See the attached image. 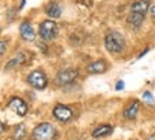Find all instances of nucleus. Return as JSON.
Masks as SVG:
<instances>
[{"label": "nucleus", "instance_id": "21", "mask_svg": "<svg viewBox=\"0 0 155 140\" xmlns=\"http://www.w3.org/2000/svg\"><path fill=\"white\" fill-rule=\"evenodd\" d=\"M3 130H5V124H3L2 122H0V135L3 133Z\"/></svg>", "mask_w": 155, "mask_h": 140}, {"label": "nucleus", "instance_id": "17", "mask_svg": "<svg viewBox=\"0 0 155 140\" xmlns=\"http://www.w3.org/2000/svg\"><path fill=\"white\" fill-rule=\"evenodd\" d=\"M142 99H144L148 104H155V99H154V96L151 95L150 92H145L144 95H142Z\"/></svg>", "mask_w": 155, "mask_h": 140}, {"label": "nucleus", "instance_id": "8", "mask_svg": "<svg viewBox=\"0 0 155 140\" xmlns=\"http://www.w3.org/2000/svg\"><path fill=\"white\" fill-rule=\"evenodd\" d=\"M19 32H20V37H22L25 42H33L35 37H36V33H35L33 27H32V24H30L28 20H23L22 22Z\"/></svg>", "mask_w": 155, "mask_h": 140}, {"label": "nucleus", "instance_id": "1", "mask_svg": "<svg viewBox=\"0 0 155 140\" xmlns=\"http://www.w3.org/2000/svg\"><path fill=\"white\" fill-rule=\"evenodd\" d=\"M104 43H105L106 50L109 53L118 54V53L124 51L125 46H127V40L124 37V34L119 32H109L104 39Z\"/></svg>", "mask_w": 155, "mask_h": 140}, {"label": "nucleus", "instance_id": "18", "mask_svg": "<svg viewBox=\"0 0 155 140\" xmlns=\"http://www.w3.org/2000/svg\"><path fill=\"white\" fill-rule=\"evenodd\" d=\"M6 47H7V42H6V40H0V57L5 54Z\"/></svg>", "mask_w": 155, "mask_h": 140}, {"label": "nucleus", "instance_id": "3", "mask_svg": "<svg viewBox=\"0 0 155 140\" xmlns=\"http://www.w3.org/2000/svg\"><path fill=\"white\" fill-rule=\"evenodd\" d=\"M59 33V27L55 20H43L39 24V36L43 40H53Z\"/></svg>", "mask_w": 155, "mask_h": 140}, {"label": "nucleus", "instance_id": "20", "mask_svg": "<svg viewBox=\"0 0 155 140\" xmlns=\"http://www.w3.org/2000/svg\"><path fill=\"white\" fill-rule=\"evenodd\" d=\"M150 13H151V17H152V20L155 22V6H151Z\"/></svg>", "mask_w": 155, "mask_h": 140}, {"label": "nucleus", "instance_id": "4", "mask_svg": "<svg viewBox=\"0 0 155 140\" xmlns=\"http://www.w3.org/2000/svg\"><path fill=\"white\" fill-rule=\"evenodd\" d=\"M78 76H79V72L76 69H63L56 74L55 83L58 86H68V84L73 83Z\"/></svg>", "mask_w": 155, "mask_h": 140}, {"label": "nucleus", "instance_id": "22", "mask_svg": "<svg viewBox=\"0 0 155 140\" xmlns=\"http://www.w3.org/2000/svg\"><path fill=\"white\" fill-rule=\"evenodd\" d=\"M147 140H155V135H152V136H150Z\"/></svg>", "mask_w": 155, "mask_h": 140}, {"label": "nucleus", "instance_id": "12", "mask_svg": "<svg viewBox=\"0 0 155 140\" xmlns=\"http://www.w3.org/2000/svg\"><path fill=\"white\" fill-rule=\"evenodd\" d=\"M26 60H28V56H26V53H23V51H19V53H16V54L12 57L9 62L6 63V69H7V70H10V69H15V67H17V66H20V64H25V63H26Z\"/></svg>", "mask_w": 155, "mask_h": 140}, {"label": "nucleus", "instance_id": "10", "mask_svg": "<svg viewBox=\"0 0 155 140\" xmlns=\"http://www.w3.org/2000/svg\"><path fill=\"white\" fill-rule=\"evenodd\" d=\"M106 69H108V66H106L105 60H95L86 66V70L89 74H101V73H105Z\"/></svg>", "mask_w": 155, "mask_h": 140}, {"label": "nucleus", "instance_id": "2", "mask_svg": "<svg viewBox=\"0 0 155 140\" xmlns=\"http://www.w3.org/2000/svg\"><path fill=\"white\" fill-rule=\"evenodd\" d=\"M56 137V129L50 123H40L32 132L33 140H53Z\"/></svg>", "mask_w": 155, "mask_h": 140}, {"label": "nucleus", "instance_id": "7", "mask_svg": "<svg viewBox=\"0 0 155 140\" xmlns=\"http://www.w3.org/2000/svg\"><path fill=\"white\" fill-rule=\"evenodd\" d=\"M9 109L16 113L17 116H26L28 113V104L20 97H12L9 100Z\"/></svg>", "mask_w": 155, "mask_h": 140}, {"label": "nucleus", "instance_id": "5", "mask_svg": "<svg viewBox=\"0 0 155 140\" xmlns=\"http://www.w3.org/2000/svg\"><path fill=\"white\" fill-rule=\"evenodd\" d=\"M28 83L38 90H43L48 86V76L46 73H43L42 70H33L32 73H29L28 76Z\"/></svg>", "mask_w": 155, "mask_h": 140}, {"label": "nucleus", "instance_id": "16", "mask_svg": "<svg viewBox=\"0 0 155 140\" xmlns=\"http://www.w3.org/2000/svg\"><path fill=\"white\" fill-rule=\"evenodd\" d=\"M26 136V126L23 123H19L13 127V133H12V139L13 140H23Z\"/></svg>", "mask_w": 155, "mask_h": 140}, {"label": "nucleus", "instance_id": "9", "mask_svg": "<svg viewBox=\"0 0 155 140\" xmlns=\"http://www.w3.org/2000/svg\"><path fill=\"white\" fill-rule=\"evenodd\" d=\"M151 9V2L150 0H135L131 3V11L135 13H141V14H147Z\"/></svg>", "mask_w": 155, "mask_h": 140}, {"label": "nucleus", "instance_id": "6", "mask_svg": "<svg viewBox=\"0 0 155 140\" xmlns=\"http://www.w3.org/2000/svg\"><path fill=\"white\" fill-rule=\"evenodd\" d=\"M52 114L59 122H69L73 117V110L71 107L63 106V104H56L53 107V110H52Z\"/></svg>", "mask_w": 155, "mask_h": 140}, {"label": "nucleus", "instance_id": "11", "mask_svg": "<svg viewBox=\"0 0 155 140\" xmlns=\"http://www.w3.org/2000/svg\"><path fill=\"white\" fill-rule=\"evenodd\" d=\"M145 20V14H141V13H135V11H131L127 17V23L131 26L132 29H139L142 26V23Z\"/></svg>", "mask_w": 155, "mask_h": 140}, {"label": "nucleus", "instance_id": "19", "mask_svg": "<svg viewBox=\"0 0 155 140\" xmlns=\"http://www.w3.org/2000/svg\"><path fill=\"white\" fill-rule=\"evenodd\" d=\"M124 87H125V83H124L122 80H119V82H118V83L115 84V89L118 90V92H119V90H122V89H124Z\"/></svg>", "mask_w": 155, "mask_h": 140}, {"label": "nucleus", "instance_id": "13", "mask_svg": "<svg viewBox=\"0 0 155 140\" xmlns=\"http://www.w3.org/2000/svg\"><path fill=\"white\" fill-rule=\"evenodd\" d=\"M139 107H141L139 100H132V101H131V104H129V106L124 110V117L128 119V120H134V119L138 116Z\"/></svg>", "mask_w": 155, "mask_h": 140}, {"label": "nucleus", "instance_id": "14", "mask_svg": "<svg viewBox=\"0 0 155 140\" xmlns=\"http://www.w3.org/2000/svg\"><path fill=\"white\" fill-rule=\"evenodd\" d=\"M112 132H114V127H112L111 124H101V126H98L96 129L92 132V137L94 139H101V137H108V136L111 135Z\"/></svg>", "mask_w": 155, "mask_h": 140}, {"label": "nucleus", "instance_id": "15", "mask_svg": "<svg viewBox=\"0 0 155 140\" xmlns=\"http://www.w3.org/2000/svg\"><path fill=\"white\" fill-rule=\"evenodd\" d=\"M45 13L50 17V19H58L62 14V7L56 2H50L49 5H46L45 7Z\"/></svg>", "mask_w": 155, "mask_h": 140}]
</instances>
